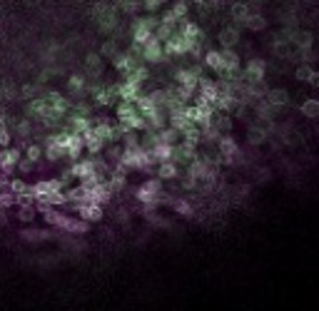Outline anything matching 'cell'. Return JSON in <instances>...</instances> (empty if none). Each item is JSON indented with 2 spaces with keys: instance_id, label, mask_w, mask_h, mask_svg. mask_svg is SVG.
<instances>
[{
  "instance_id": "obj_11",
  "label": "cell",
  "mask_w": 319,
  "mask_h": 311,
  "mask_svg": "<svg viewBox=\"0 0 319 311\" xmlns=\"http://www.w3.org/2000/svg\"><path fill=\"white\" fill-rule=\"evenodd\" d=\"M202 60H204V65H207L209 70H215L217 75L225 70V57H222V50H207Z\"/></svg>"
},
{
  "instance_id": "obj_10",
  "label": "cell",
  "mask_w": 319,
  "mask_h": 311,
  "mask_svg": "<svg viewBox=\"0 0 319 311\" xmlns=\"http://www.w3.org/2000/svg\"><path fill=\"white\" fill-rule=\"evenodd\" d=\"M267 140H269V132H267L262 125L255 122V125H250V127H247V142H250L252 147H262Z\"/></svg>"
},
{
  "instance_id": "obj_29",
  "label": "cell",
  "mask_w": 319,
  "mask_h": 311,
  "mask_svg": "<svg viewBox=\"0 0 319 311\" xmlns=\"http://www.w3.org/2000/svg\"><path fill=\"white\" fill-rule=\"evenodd\" d=\"M40 157H43V147H40V144H30L28 152H25V160H30V162H40Z\"/></svg>"
},
{
  "instance_id": "obj_28",
  "label": "cell",
  "mask_w": 319,
  "mask_h": 311,
  "mask_svg": "<svg viewBox=\"0 0 319 311\" xmlns=\"http://www.w3.org/2000/svg\"><path fill=\"white\" fill-rule=\"evenodd\" d=\"M32 217H35V207H30V204H20L18 219H20V222H32Z\"/></svg>"
},
{
  "instance_id": "obj_34",
  "label": "cell",
  "mask_w": 319,
  "mask_h": 311,
  "mask_svg": "<svg viewBox=\"0 0 319 311\" xmlns=\"http://www.w3.org/2000/svg\"><path fill=\"white\" fill-rule=\"evenodd\" d=\"M190 3H192V5H197V8H200V5H204V3H207V0H190Z\"/></svg>"
},
{
  "instance_id": "obj_21",
  "label": "cell",
  "mask_w": 319,
  "mask_h": 311,
  "mask_svg": "<svg viewBox=\"0 0 319 311\" xmlns=\"http://www.w3.org/2000/svg\"><path fill=\"white\" fill-rule=\"evenodd\" d=\"M147 77H150V70H147V65H140V67H135L132 72H127V80H130V83H135V85H143Z\"/></svg>"
},
{
  "instance_id": "obj_7",
  "label": "cell",
  "mask_w": 319,
  "mask_h": 311,
  "mask_svg": "<svg viewBox=\"0 0 319 311\" xmlns=\"http://www.w3.org/2000/svg\"><path fill=\"white\" fill-rule=\"evenodd\" d=\"M20 165V149H15V147H3L0 149V170L10 172L13 167H18Z\"/></svg>"
},
{
  "instance_id": "obj_27",
  "label": "cell",
  "mask_w": 319,
  "mask_h": 311,
  "mask_svg": "<svg viewBox=\"0 0 319 311\" xmlns=\"http://www.w3.org/2000/svg\"><path fill=\"white\" fill-rule=\"evenodd\" d=\"M38 92H40V83H35V85H25L23 90H20L23 100H35V97H40Z\"/></svg>"
},
{
  "instance_id": "obj_3",
  "label": "cell",
  "mask_w": 319,
  "mask_h": 311,
  "mask_svg": "<svg viewBox=\"0 0 319 311\" xmlns=\"http://www.w3.org/2000/svg\"><path fill=\"white\" fill-rule=\"evenodd\" d=\"M264 72H267V62L260 60V57H255V60H250L247 65H244V70H242V80L250 85V83H260L264 80Z\"/></svg>"
},
{
  "instance_id": "obj_18",
  "label": "cell",
  "mask_w": 319,
  "mask_h": 311,
  "mask_svg": "<svg viewBox=\"0 0 319 311\" xmlns=\"http://www.w3.org/2000/svg\"><path fill=\"white\" fill-rule=\"evenodd\" d=\"M222 57H225V70L239 72V55L234 53V48H222Z\"/></svg>"
},
{
  "instance_id": "obj_31",
  "label": "cell",
  "mask_w": 319,
  "mask_h": 311,
  "mask_svg": "<svg viewBox=\"0 0 319 311\" xmlns=\"http://www.w3.org/2000/svg\"><path fill=\"white\" fill-rule=\"evenodd\" d=\"M15 132H18L20 137H28L30 132H32V125H30V120H18V125H15Z\"/></svg>"
},
{
  "instance_id": "obj_6",
  "label": "cell",
  "mask_w": 319,
  "mask_h": 311,
  "mask_svg": "<svg viewBox=\"0 0 319 311\" xmlns=\"http://www.w3.org/2000/svg\"><path fill=\"white\" fill-rule=\"evenodd\" d=\"M217 40H220V45H222V48H234V45H239V40H242V30L232 23V25H227V28L220 30Z\"/></svg>"
},
{
  "instance_id": "obj_8",
  "label": "cell",
  "mask_w": 319,
  "mask_h": 311,
  "mask_svg": "<svg viewBox=\"0 0 319 311\" xmlns=\"http://www.w3.org/2000/svg\"><path fill=\"white\" fill-rule=\"evenodd\" d=\"M177 30L185 35V37H190L192 43H204V30L195 23V20H182L180 25H177Z\"/></svg>"
},
{
  "instance_id": "obj_4",
  "label": "cell",
  "mask_w": 319,
  "mask_h": 311,
  "mask_svg": "<svg viewBox=\"0 0 319 311\" xmlns=\"http://www.w3.org/2000/svg\"><path fill=\"white\" fill-rule=\"evenodd\" d=\"M165 57H167L165 55V43L152 35V40L143 48V60H145V62H162Z\"/></svg>"
},
{
  "instance_id": "obj_24",
  "label": "cell",
  "mask_w": 319,
  "mask_h": 311,
  "mask_svg": "<svg viewBox=\"0 0 319 311\" xmlns=\"http://www.w3.org/2000/svg\"><path fill=\"white\" fill-rule=\"evenodd\" d=\"M174 32H177V28H172V25H165V23H160V28L155 30V37H157V40H162V43H167V40L172 37Z\"/></svg>"
},
{
  "instance_id": "obj_19",
  "label": "cell",
  "mask_w": 319,
  "mask_h": 311,
  "mask_svg": "<svg viewBox=\"0 0 319 311\" xmlns=\"http://www.w3.org/2000/svg\"><path fill=\"white\" fill-rule=\"evenodd\" d=\"M215 127L220 130V135H232V117L227 112H220V114H215Z\"/></svg>"
},
{
  "instance_id": "obj_5",
  "label": "cell",
  "mask_w": 319,
  "mask_h": 311,
  "mask_svg": "<svg viewBox=\"0 0 319 311\" xmlns=\"http://www.w3.org/2000/svg\"><path fill=\"white\" fill-rule=\"evenodd\" d=\"M250 15H252V10H250V5H247L244 0H237V3L230 5V18L234 20V25H237V28H244Z\"/></svg>"
},
{
  "instance_id": "obj_32",
  "label": "cell",
  "mask_w": 319,
  "mask_h": 311,
  "mask_svg": "<svg viewBox=\"0 0 319 311\" xmlns=\"http://www.w3.org/2000/svg\"><path fill=\"white\" fill-rule=\"evenodd\" d=\"M0 147H10V130L5 125L0 127Z\"/></svg>"
},
{
  "instance_id": "obj_23",
  "label": "cell",
  "mask_w": 319,
  "mask_h": 311,
  "mask_svg": "<svg viewBox=\"0 0 319 311\" xmlns=\"http://www.w3.org/2000/svg\"><path fill=\"white\" fill-rule=\"evenodd\" d=\"M172 13L180 18V20H187V15H190V0H174Z\"/></svg>"
},
{
  "instance_id": "obj_30",
  "label": "cell",
  "mask_w": 319,
  "mask_h": 311,
  "mask_svg": "<svg viewBox=\"0 0 319 311\" xmlns=\"http://www.w3.org/2000/svg\"><path fill=\"white\" fill-rule=\"evenodd\" d=\"M165 3H167V0H143V10H145V13H157Z\"/></svg>"
},
{
  "instance_id": "obj_15",
  "label": "cell",
  "mask_w": 319,
  "mask_h": 311,
  "mask_svg": "<svg viewBox=\"0 0 319 311\" xmlns=\"http://www.w3.org/2000/svg\"><path fill=\"white\" fill-rule=\"evenodd\" d=\"M115 8L125 15H137V10L143 8V0H113Z\"/></svg>"
},
{
  "instance_id": "obj_13",
  "label": "cell",
  "mask_w": 319,
  "mask_h": 311,
  "mask_svg": "<svg viewBox=\"0 0 319 311\" xmlns=\"http://www.w3.org/2000/svg\"><path fill=\"white\" fill-rule=\"evenodd\" d=\"M294 48H299V50H312V43H314V35L309 32V30H297L294 32Z\"/></svg>"
},
{
  "instance_id": "obj_25",
  "label": "cell",
  "mask_w": 319,
  "mask_h": 311,
  "mask_svg": "<svg viewBox=\"0 0 319 311\" xmlns=\"http://www.w3.org/2000/svg\"><path fill=\"white\" fill-rule=\"evenodd\" d=\"M67 90H70V92H83V90H85V77H83V75H70Z\"/></svg>"
},
{
  "instance_id": "obj_1",
  "label": "cell",
  "mask_w": 319,
  "mask_h": 311,
  "mask_svg": "<svg viewBox=\"0 0 319 311\" xmlns=\"http://www.w3.org/2000/svg\"><path fill=\"white\" fill-rule=\"evenodd\" d=\"M90 15L97 20L100 32H117L120 30V10L110 0H95L90 8Z\"/></svg>"
},
{
  "instance_id": "obj_20",
  "label": "cell",
  "mask_w": 319,
  "mask_h": 311,
  "mask_svg": "<svg viewBox=\"0 0 319 311\" xmlns=\"http://www.w3.org/2000/svg\"><path fill=\"white\" fill-rule=\"evenodd\" d=\"M312 75H314V70H312L309 62H302V65H297V70H294V80H299V83H309Z\"/></svg>"
},
{
  "instance_id": "obj_26",
  "label": "cell",
  "mask_w": 319,
  "mask_h": 311,
  "mask_svg": "<svg viewBox=\"0 0 319 311\" xmlns=\"http://www.w3.org/2000/svg\"><path fill=\"white\" fill-rule=\"evenodd\" d=\"M160 23H165V25H172V28H177V25H180L182 20H180V18L174 15L172 8H170V10H162V15H160Z\"/></svg>"
},
{
  "instance_id": "obj_17",
  "label": "cell",
  "mask_w": 319,
  "mask_h": 311,
  "mask_svg": "<svg viewBox=\"0 0 319 311\" xmlns=\"http://www.w3.org/2000/svg\"><path fill=\"white\" fill-rule=\"evenodd\" d=\"M267 25H269V20H267L262 13H252V15L247 18V25H244V28L252 30V32H262V30H267Z\"/></svg>"
},
{
  "instance_id": "obj_2",
  "label": "cell",
  "mask_w": 319,
  "mask_h": 311,
  "mask_svg": "<svg viewBox=\"0 0 319 311\" xmlns=\"http://www.w3.org/2000/svg\"><path fill=\"white\" fill-rule=\"evenodd\" d=\"M192 40L190 37H185L180 30L174 32L172 37L165 43V55L167 57H182V55H190V50H192Z\"/></svg>"
},
{
  "instance_id": "obj_33",
  "label": "cell",
  "mask_w": 319,
  "mask_h": 311,
  "mask_svg": "<svg viewBox=\"0 0 319 311\" xmlns=\"http://www.w3.org/2000/svg\"><path fill=\"white\" fill-rule=\"evenodd\" d=\"M309 85H312V87H317V90H319V70H314V75H312Z\"/></svg>"
},
{
  "instance_id": "obj_16",
  "label": "cell",
  "mask_w": 319,
  "mask_h": 311,
  "mask_svg": "<svg viewBox=\"0 0 319 311\" xmlns=\"http://www.w3.org/2000/svg\"><path fill=\"white\" fill-rule=\"evenodd\" d=\"M299 112L304 114L307 120H319V100H314V97L304 100V102L299 105Z\"/></svg>"
},
{
  "instance_id": "obj_22",
  "label": "cell",
  "mask_w": 319,
  "mask_h": 311,
  "mask_svg": "<svg viewBox=\"0 0 319 311\" xmlns=\"http://www.w3.org/2000/svg\"><path fill=\"white\" fill-rule=\"evenodd\" d=\"M117 53H120V45H117L115 37H113V40H105V43H102V48H100V55L108 57V60L117 57Z\"/></svg>"
},
{
  "instance_id": "obj_9",
  "label": "cell",
  "mask_w": 319,
  "mask_h": 311,
  "mask_svg": "<svg viewBox=\"0 0 319 311\" xmlns=\"http://www.w3.org/2000/svg\"><path fill=\"white\" fill-rule=\"evenodd\" d=\"M269 105H274V107H279V110H285L287 105H290V92L285 90V87H272L269 92H267V97H264Z\"/></svg>"
},
{
  "instance_id": "obj_12",
  "label": "cell",
  "mask_w": 319,
  "mask_h": 311,
  "mask_svg": "<svg viewBox=\"0 0 319 311\" xmlns=\"http://www.w3.org/2000/svg\"><path fill=\"white\" fill-rule=\"evenodd\" d=\"M85 72L90 77H100L102 75V55L100 53H90L85 57Z\"/></svg>"
},
{
  "instance_id": "obj_14",
  "label": "cell",
  "mask_w": 319,
  "mask_h": 311,
  "mask_svg": "<svg viewBox=\"0 0 319 311\" xmlns=\"http://www.w3.org/2000/svg\"><path fill=\"white\" fill-rule=\"evenodd\" d=\"M177 174H180V167H177V162H172V160L157 165V177H160V179H174Z\"/></svg>"
}]
</instances>
